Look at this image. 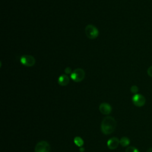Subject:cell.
<instances>
[{"instance_id": "9c48e42d", "label": "cell", "mask_w": 152, "mask_h": 152, "mask_svg": "<svg viewBox=\"0 0 152 152\" xmlns=\"http://www.w3.org/2000/svg\"><path fill=\"white\" fill-rule=\"evenodd\" d=\"M69 82V77L65 75V74H64V75H61L59 78H58V83L59 85L62 86H66Z\"/></svg>"}, {"instance_id": "ba28073f", "label": "cell", "mask_w": 152, "mask_h": 152, "mask_svg": "<svg viewBox=\"0 0 152 152\" xmlns=\"http://www.w3.org/2000/svg\"><path fill=\"white\" fill-rule=\"evenodd\" d=\"M119 143V140L116 137H112L110 139H109L107 142V145L108 148L110 150H114L116 149Z\"/></svg>"}, {"instance_id": "277c9868", "label": "cell", "mask_w": 152, "mask_h": 152, "mask_svg": "<svg viewBox=\"0 0 152 152\" xmlns=\"http://www.w3.org/2000/svg\"><path fill=\"white\" fill-rule=\"evenodd\" d=\"M50 146L49 144L45 141H41L37 143L35 146V152H49Z\"/></svg>"}, {"instance_id": "8992f818", "label": "cell", "mask_w": 152, "mask_h": 152, "mask_svg": "<svg viewBox=\"0 0 152 152\" xmlns=\"http://www.w3.org/2000/svg\"><path fill=\"white\" fill-rule=\"evenodd\" d=\"M132 101L134 105L138 107L143 106L145 103V97L140 94H135L132 97Z\"/></svg>"}, {"instance_id": "52a82bcc", "label": "cell", "mask_w": 152, "mask_h": 152, "mask_svg": "<svg viewBox=\"0 0 152 152\" xmlns=\"http://www.w3.org/2000/svg\"><path fill=\"white\" fill-rule=\"evenodd\" d=\"M111 106L107 103H102L99 106V110L103 115H108L112 111Z\"/></svg>"}, {"instance_id": "5bb4252c", "label": "cell", "mask_w": 152, "mask_h": 152, "mask_svg": "<svg viewBox=\"0 0 152 152\" xmlns=\"http://www.w3.org/2000/svg\"><path fill=\"white\" fill-rule=\"evenodd\" d=\"M147 74H148V75L150 77H152V66H150V67L148 68V69H147Z\"/></svg>"}, {"instance_id": "8fae6325", "label": "cell", "mask_w": 152, "mask_h": 152, "mask_svg": "<svg viewBox=\"0 0 152 152\" xmlns=\"http://www.w3.org/2000/svg\"><path fill=\"white\" fill-rule=\"evenodd\" d=\"M74 142L79 147H81L84 144V141L80 137H75L74 139Z\"/></svg>"}, {"instance_id": "4fadbf2b", "label": "cell", "mask_w": 152, "mask_h": 152, "mask_svg": "<svg viewBox=\"0 0 152 152\" xmlns=\"http://www.w3.org/2000/svg\"><path fill=\"white\" fill-rule=\"evenodd\" d=\"M131 93H134V94H137V92L138 91V87L137 86H131Z\"/></svg>"}, {"instance_id": "7c38bea8", "label": "cell", "mask_w": 152, "mask_h": 152, "mask_svg": "<svg viewBox=\"0 0 152 152\" xmlns=\"http://www.w3.org/2000/svg\"><path fill=\"white\" fill-rule=\"evenodd\" d=\"M125 152H139L138 150L132 146H129L126 148Z\"/></svg>"}, {"instance_id": "7a4b0ae2", "label": "cell", "mask_w": 152, "mask_h": 152, "mask_svg": "<svg viewBox=\"0 0 152 152\" xmlns=\"http://www.w3.org/2000/svg\"><path fill=\"white\" fill-rule=\"evenodd\" d=\"M85 33L88 38L90 39H94L98 36L99 31L94 26L88 24L85 28Z\"/></svg>"}, {"instance_id": "3957f363", "label": "cell", "mask_w": 152, "mask_h": 152, "mask_svg": "<svg viewBox=\"0 0 152 152\" xmlns=\"http://www.w3.org/2000/svg\"><path fill=\"white\" fill-rule=\"evenodd\" d=\"M85 75V72L83 69L77 68L72 72L71 74V78L74 81L79 83L84 80Z\"/></svg>"}, {"instance_id": "6da1fadb", "label": "cell", "mask_w": 152, "mask_h": 152, "mask_svg": "<svg viewBox=\"0 0 152 152\" xmlns=\"http://www.w3.org/2000/svg\"><path fill=\"white\" fill-rule=\"evenodd\" d=\"M116 121L112 116H106L103 118L101 123V131L105 135L112 134L116 129Z\"/></svg>"}, {"instance_id": "5b68a950", "label": "cell", "mask_w": 152, "mask_h": 152, "mask_svg": "<svg viewBox=\"0 0 152 152\" xmlns=\"http://www.w3.org/2000/svg\"><path fill=\"white\" fill-rule=\"evenodd\" d=\"M21 63L26 66H32L35 64V58L31 55H23L20 58Z\"/></svg>"}, {"instance_id": "9a60e30c", "label": "cell", "mask_w": 152, "mask_h": 152, "mask_svg": "<svg viewBox=\"0 0 152 152\" xmlns=\"http://www.w3.org/2000/svg\"><path fill=\"white\" fill-rule=\"evenodd\" d=\"M65 74H70L72 73L71 72V69L69 67H67L65 69Z\"/></svg>"}, {"instance_id": "30bf717a", "label": "cell", "mask_w": 152, "mask_h": 152, "mask_svg": "<svg viewBox=\"0 0 152 152\" xmlns=\"http://www.w3.org/2000/svg\"><path fill=\"white\" fill-rule=\"evenodd\" d=\"M119 143L122 147H126L129 144L130 140L128 137H123L120 139Z\"/></svg>"}, {"instance_id": "e0dca14e", "label": "cell", "mask_w": 152, "mask_h": 152, "mask_svg": "<svg viewBox=\"0 0 152 152\" xmlns=\"http://www.w3.org/2000/svg\"><path fill=\"white\" fill-rule=\"evenodd\" d=\"M147 152H152V148H149L147 149Z\"/></svg>"}, {"instance_id": "2e32d148", "label": "cell", "mask_w": 152, "mask_h": 152, "mask_svg": "<svg viewBox=\"0 0 152 152\" xmlns=\"http://www.w3.org/2000/svg\"><path fill=\"white\" fill-rule=\"evenodd\" d=\"M79 150H80V152H83V151H84V148L83 147H80Z\"/></svg>"}]
</instances>
